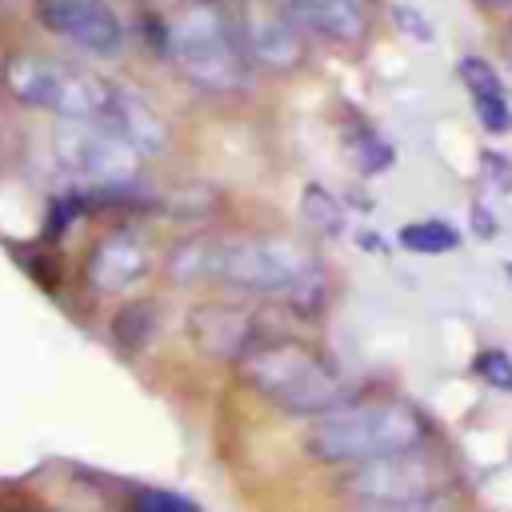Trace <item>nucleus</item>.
Returning a JSON list of instances; mask_svg holds the SVG:
<instances>
[{
	"label": "nucleus",
	"mask_w": 512,
	"mask_h": 512,
	"mask_svg": "<svg viewBox=\"0 0 512 512\" xmlns=\"http://www.w3.org/2000/svg\"><path fill=\"white\" fill-rule=\"evenodd\" d=\"M52 152L68 176L96 188H124L140 164V152L128 140L88 120H60L52 132Z\"/></svg>",
	"instance_id": "7"
},
{
	"label": "nucleus",
	"mask_w": 512,
	"mask_h": 512,
	"mask_svg": "<svg viewBox=\"0 0 512 512\" xmlns=\"http://www.w3.org/2000/svg\"><path fill=\"white\" fill-rule=\"evenodd\" d=\"M476 376L488 384V388H500V392H512V356L504 348H484L476 356Z\"/></svg>",
	"instance_id": "17"
},
{
	"label": "nucleus",
	"mask_w": 512,
	"mask_h": 512,
	"mask_svg": "<svg viewBox=\"0 0 512 512\" xmlns=\"http://www.w3.org/2000/svg\"><path fill=\"white\" fill-rule=\"evenodd\" d=\"M456 76L472 96V112L484 124V132H512V104H508V88L496 72V64H488L484 56H460L456 60Z\"/></svg>",
	"instance_id": "13"
},
{
	"label": "nucleus",
	"mask_w": 512,
	"mask_h": 512,
	"mask_svg": "<svg viewBox=\"0 0 512 512\" xmlns=\"http://www.w3.org/2000/svg\"><path fill=\"white\" fill-rule=\"evenodd\" d=\"M396 240H400V248H408L416 256H440L460 244V232L448 220H412L396 232Z\"/></svg>",
	"instance_id": "14"
},
{
	"label": "nucleus",
	"mask_w": 512,
	"mask_h": 512,
	"mask_svg": "<svg viewBox=\"0 0 512 512\" xmlns=\"http://www.w3.org/2000/svg\"><path fill=\"white\" fill-rule=\"evenodd\" d=\"M376 512H452L448 500H432V504H412V508H376Z\"/></svg>",
	"instance_id": "19"
},
{
	"label": "nucleus",
	"mask_w": 512,
	"mask_h": 512,
	"mask_svg": "<svg viewBox=\"0 0 512 512\" xmlns=\"http://www.w3.org/2000/svg\"><path fill=\"white\" fill-rule=\"evenodd\" d=\"M4 88L16 104L52 112L56 120H88L104 124L120 140H128L136 152H156L168 144L164 116L132 88L56 56L20 52L4 60Z\"/></svg>",
	"instance_id": "1"
},
{
	"label": "nucleus",
	"mask_w": 512,
	"mask_h": 512,
	"mask_svg": "<svg viewBox=\"0 0 512 512\" xmlns=\"http://www.w3.org/2000/svg\"><path fill=\"white\" fill-rule=\"evenodd\" d=\"M236 16H240V32H244L252 64H260V68H296L300 64L304 40H300V28L284 16V8H268V4L252 0V4L236 8Z\"/></svg>",
	"instance_id": "11"
},
{
	"label": "nucleus",
	"mask_w": 512,
	"mask_h": 512,
	"mask_svg": "<svg viewBox=\"0 0 512 512\" xmlns=\"http://www.w3.org/2000/svg\"><path fill=\"white\" fill-rule=\"evenodd\" d=\"M24 512H52V508H24Z\"/></svg>",
	"instance_id": "21"
},
{
	"label": "nucleus",
	"mask_w": 512,
	"mask_h": 512,
	"mask_svg": "<svg viewBox=\"0 0 512 512\" xmlns=\"http://www.w3.org/2000/svg\"><path fill=\"white\" fill-rule=\"evenodd\" d=\"M164 44L188 84L212 96H232L252 80V56L240 32V16L224 0H184L168 28Z\"/></svg>",
	"instance_id": "4"
},
{
	"label": "nucleus",
	"mask_w": 512,
	"mask_h": 512,
	"mask_svg": "<svg viewBox=\"0 0 512 512\" xmlns=\"http://www.w3.org/2000/svg\"><path fill=\"white\" fill-rule=\"evenodd\" d=\"M132 512H200L188 496L168 492V488H140L132 496Z\"/></svg>",
	"instance_id": "18"
},
{
	"label": "nucleus",
	"mask_w": 512,
	"mask_h": 512,
	"mask_svg": "<svg viewBox=\"0 0 512 512\" xmlns=\"http://www.w3.org/2000/svg\"><path fill=\"white\" fill-rule=\"evenodd\" d=\"M172 272L180 280H220L244 296L276 300L296 312H312L324 300L320 260L284 236L184 240L172 248Z\"/></svg>",
	"instance_id": "2"
},
{
	"label": "nucleus",
	"mask_w": 512,
	"mask_h": 512,
	"mask_svg": "<svg viewBox=\"0 0 512 512\" xmlns=\"http://www.w3.org/2000/svg\"><path fill=\"white\" fill-rule=\"evenodd\" d=\"M148 268H152L148 240L136 236L132 228H116L92 244L84 260V280L92 292H128L148 276Z\"/></svg>",
	"instance_id": "10"
},
{
	"label": "nucleus",
	"mask_w": 512,
	"mask_h": 512,
	"mask_svg": "<svg viewBox=\"0 0 512 512\" xmlns=\"http://www.w3.org/2000/svg\"><path fill=\"white\" fill-rule=\"evenodd\" d=\"M432 448L428 420L396 400V396H372V400H348L324 416H316L304 432V452L320 464H368L400 452Z\"/></svg>",
	"instance_id": "3"
},
{
	"label": "nucleus",
	"mask_w": 512,
	"mask_h": 512,
	"mask_svg": "<svg viewBox=\"0 0 512 512\" xmlns=\"http://www.w3.org/2000/svg\"><path fill=\"white\" fill-rule=\"evenodd\" d=\"M32 12L40 28L80 52L112 56L124 44V20L104 0H32Z\"/></svg>",
	"instance_id": "8"
},
{
	"label": "nucleus",
	"mask_w": 512,
	"mask_h": 512,
	"mask_svg": "<svg viewBox=\"0 0 512 512\" xmlns=\"http://www.w3.org/2000/svg\"><path fill=\"white\" fill-rule=\"evenodd\" d=\"M348 140H352L356 160H360V168H364V172H384V168L392 164V148H388L372 128H360V132H352Z\"/></svg>",
	"instance_id": "15"
},
{
	"label": "nucleus",
	"mask_w": 512,
	"mask_h": 512,
	"mask_svg": "<svg viewBox=\"0 0 512 512\" xmlns=\"http://www.w3.org/2000/svg\"><path fill=\"white\" fill-rule=\"evenodd\" d=\"M476 4H512V0H476Z\"/></svg>",
	"instance_id": "20"
},
{
	"label": "nucleus",
	"mask_w": 512,
	"mask_h": 512,
	"mask_svg": "<svg viewBox=\"0 0 512 512\" xmlns=\"http://www.w3.org/2000/svg\"><path fill=\"white\" fill-rule=\"evenodd\" d=\"M284 16L320 40L356 48L368 36V12L364 0H280Z\"/></svg>",
	"instance_id": "12"
},
{
	"label": "nucleus",
	"mask_w": 512,
	"mask_h": 512,
	"mask_svg": "<svg viewBox=\"0 0 512 512\" xmlns=\"http://www.w3.org/2000/svg\"><path fill=\"white\" fill-rule=\"evenodd\" d=\"M452 480L456 476L448 460L432 448H420V452H400V456L348 468L340 476V492L360 512H376V508H412V504L448 500Z\"/></svg>",
	"instance_id": "6"
},
{
	"label": "nucleus",
	"mask_w": 512,
	"mask_h": 512,
	"mask_svg": "<svg viewBox=\"0 0 512 512\" xmlns=\"http://www.w3.org/2000/svg\"><path fill=\"white\" fill-rule=\"evenodd\" d=\"M188 336L204 356H220V360H248L264 340V324L256 320L252 308L232 304V300H204L188 312Z\"/></svg>",
	"instance_id": "9"
},
{
	"label": "nucleus",
	"mask_w": 512,
	"mask_h": 512,
	"mask_svg": "<svg viewBox=\"0 0 512 512\" xmlns=\"http://www.w3.org/2000/svg\"><path fill=\"white\" fill-rule=\"evenodd\" d=\"M244 384L292 416H324L352 400L344 372L308 344L296 340H264L248 360H240Z\"/></svg>",
	"instance_id": "5"
},
{
	"label": "nucleus",
	"mask_w": 512,
	"mask_h": 512,
	"mask_svg": "<svg viewBox=\"0 0 512 512\" xmlns=\"http://www.w3.org/2000/svg\"><path fill=\"white\" fill-rule=\"evenodd\" d=\"M300 208H304V216H308V220H316V224H320L324 232H332V236H336V232L344 228V216H340L336 200H332V196H328L324 188H316V184H312V188L304 192Z\"/></svg>",
	"instance_id": "16"
}]
</instances>
